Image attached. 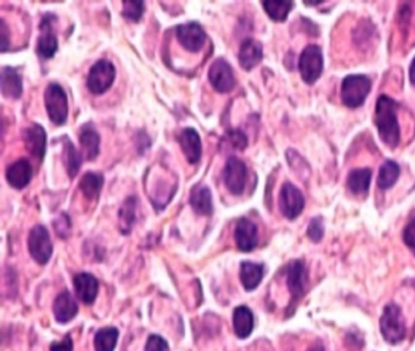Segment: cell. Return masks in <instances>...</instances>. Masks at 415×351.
<instances>
[{
    "mask_svg": "<svg viewBox=\"0 0 415 351\" xmlns=\"http://www.w3.org/2000/svg\"><path fill=\"white\" fill-rule=\"evenodd\" d=\"M375 126L379 132L381 141L389 148L400 144V123L397 120V104L387 95H380L375 108Z\"/></svg>",
    "mask_w": 415,
    "mask_h": 351,
    "instance_id": "obj_1",
    "label": "cell"
},
{
    "mask_svg": "<svg viewBox=\"0 0 415 351\" xmlns=\"http://www.w3.org/2000/svg\"><path fill=\"white\" fill-rule=\"evenodd\" d=\"M380 330L389 344H398L405 341L407 327L398 305L389 304L385 308L384 314L380 319Z\"/></svg>",
    "mask_w": 415,
    "mask_h": 351,
    "instance_id": "obj_2",
    "label": "cell"
},
{
    "mask_svg": "<svg viewBox=\"0 0 415 351\" xmlns=\"http://www.w3.org/2000/svg\"><path fill=\"white\" fill-rule=\"evenodd\" d=\"M372 90V81L364 74H350L341 84V100L347 108L356 109L364 104Z\"/></svg>",
    "mask_w": 415,
    "mask_h": 351,
    "instance_id": "obj_3",
    "label": "cell"
},
{
    "mask_svg": "<svg viewBox=\"0 0 415 351\" xmlns=\"http://www.w3.org/2000/svg\"><path fill=\"white\" fill-rule=\"evenodd\" d=\"M49 119L55 125H63L68 116V95L60 84L50 83L44 94Z\"/></svg>",
    "mask_w": 415,
    "mask_h": 351,
    "instance_id": "obj_4",
    "label": "cell"
},
{
    "mask_svg": "<svg viewBox=\"0 0 415 351\" xmlns=\"http://www.w3.org/2000/svg\"><path fill=\"white\" fill-rule=\"evenodd\" d=\"M298 68L302 79L308 84H313L323 74L324 59L322 49L317 44L307 46L300 55Z\"/></svg>",
    "mask_w": 415,
    "mask_h": 351,
    "instance_id": "obj_5",
    "label": "cell"
},
{
    "mask_svg": "<svg viewBox=\"0 0 415 351\" xmlns=\"http://www.w3.org/2000/svg\"><path fill=\"white\" fill-rule=\"evenodd\" d=\"M116 68L109 60H99L89 71L87 86L93 94H103L114 83Z\"/></svg>",
    "mask_w": 415,
    "mask_h": 351,
    "instance_id": "obj_6",
    "label": "cell"
},
{
    "mask_svg": "<svg viewBox=\"0 0 415 351\" xmlns=\"http://www.w3.org/2000/svg\"><path fill=\"white\" fill-rule=\"evenodd\" d=\"M28 250L31 257L41 265H45L52 254V238L47 228L42 225H37L32 228L28 236Z\"/></svg>",
    "mask_w": 415,
    "mask_h": 351,
    "instance_id": "obj_7",
    "label": "cell"
},
{
    "mask_svg": "<svg viewBox=\"0 0 415 351\" xmlns=\"http://www.w3.org/2000/svg\"><path fill=\"white\" fill-rule=\"evenodd\" d=\"M286 282L291 294V305L295 306L306 292L308 272L305 262L301 260H294L287 265Z\"/></svg>",
    "mask_w": 415,
    "mask_h": 351,
    "instance_id": "obj_8",
    "label": "cell"
},
{
    "mask_svg": "<svg viewBox=\"0 0 415 351\" xmlns=\"http://www.w3.org/2000/svg\"><path fill=\"white\" fill-rule=\"evenodd\" d=\"M279 206L286 219L295 220L296 217L301 215L305 208V198L301 190L296 188L290 182L283 184L279 195Z\"/></svg>",
    "mask_w": 415,
    "mask_h": 351,
    "instance_id": "obj_9",
    "label": "cell"
},
{
    "mask_svg": "<svg viewBox=\"0 0 415 351\" xmlns=\"http://www.w3.org/2000/svg\"><path fill=\"white\" fill-rule=\"evenodd\" d=\"M208 79L219 93H229L235 87L233 68L224 59H217L208 71Z\"/></svg>",
    "mask_w": 415,
    "mask_h": 351,
    "instance_id": "obj_10",
    "label": "cell"
},
{
    "mask_svg": "<svg viewBox=\"0 0 415 351\" xmlns=\"http://www.w3.org/2000/svg\"><path fill=\"white\" fill-rule=\"evenodd\" d=\"M247 168L238 157H229L224 168V183L230 193L239 195L244 192Z\"/></svg>",
    "mask_w": 415,
    "mask_h": 351,
    "instance_id": "obj_11",
    "label": "cell"
},
{
    "mask_svg": "<svg viewBox=\"0 0 415 351\" xmlns=\"http://www.w3.org/2000/svg\"><path fill=\"white\" fill-rule=\"evenodd\" d=\"M176 33L179 43L189 52H196L201 50L206 42V34L203 27L196 22L179 25L176 28Z\"/></svg>",
    "mask_w": 415,
    "mask_h": 351,
    "instance_id": "obj_12",
    "label": "cell"
},
{
    "mask_svg": "<svg viewBox=\"0 0 415 351\" xmlns=\"http://www.w3.org/2000/svg\"><path fill=\"white\" fill-rule=\"evenodd\" d=\"M234 237L236 245L241 252H252L259 243L257 225L249 219H240L235 225Z\"/></svg>",
    "mask_w": 415,
    "mask_h": 351,
    "instance_id": "obj_13",
    "label": "cell"
},
{
    "mask_svg": "<svg viewBox=\"0 0 415 351\" xmlns=\"http://www.w3.org/2000/svg\"><path fill=\"white\" fill-rule=\"evenodd\" d=\"M73 285L77 294L78 299L83 301L84 304H93L99 292V282L97 278L90 273H78L73 278Z\"/></svg>",
    "mask_w": 415,
    "mask_h": 351,
    "instance_id": "obj_14",
    "label": "cell"
},
{
    "mask_svg": "<svg viewBox=\"0 0 415 351\" xmlns=\"http://www.w3.org/2000/svg\"><path fill=\"white\" fill-rule=\"evenodd\" d=\"M27 150L38 160H43L47 148V133L41 125H32L23 133Z\"/></svg>",
    "mask_w": 415,
    "mask_h": 351,
    "instance_id": "obj_15",
    "label": "cell"
},
{
    "mask_svg": "<svg viewBox=\"0 0 415 351\" xmlns=\"http://www.w3.org/2000/svg\"><path fill=\"white\" fill-rule=\"evenodd\" d=\"M178 142L189 163H196L200 161L203 152L201 139L194 128H184L178 137Z\"/></svg>",
    "mask_w": 415,
    "mask_h": 351,
    "instance_id": "obj_16",
    "label": "cell"
},
{
    "mask_svg": "<svg viewBox=\"0 0 415 351\" xmlns=\"http://www.w3.org/2000/svg\"><path fill=\"white\" fill-rule=\"evenodd\" d=\"M31 163L26 159L17 160L6 168V181L12 188L23 189L32 179Z\"/></svg>",
    "mask_w": 415,
    "mask_h": 351,
    "instance_id": "obj_17",
    "label": "cell"
},
{
    "mask_svg": "<svg viewBox=\"0 0 415 351\" xmlns=\"http://www.w3.org/2000/svg\"><path fill=\"white\" fill-rule=\"evenodd\" d=\"M262 58H263L262 44L252 38L244 39V42L240 46V66L245 68L246 71H250L261 63Z\"/></svg>",
    "mask_w": 415,
    "mask_h": 351,
    "instance_id": "obj_18",
    "label": "cell"
},
{
    "mask_svg": "<svg viewBox=\"0 0 415 351\" xmlns=\"http://www.w3.org/2000/svg\"><path fill=\"white\" fill-rule=\"evenodd\" d=\"M52 310L57 322L68 323L78 314V305L76 300L73 299L71 293L68 290H63V293L57 295Z\"/></svg>",
    "mask_w": 415,
    "mask_h": 351,
    "instance_id": "obj_19",
    "label": "cell"
},
{
    "mask_svg": "<svg viewBox=\"0 0 415 351\" xmlns=\"http://www.w3.org/2000/svg\"><path fill=\"white\" fill-rule=\"evenodd\" d=\"M190 204L194 211L203 216H211L213 212L212 193L206 185L197 184L192 189Z\"/></svg>",
    "mask_w": 415,
    "mask_h": 351,
    "instance_id": "obj_20",
    "label": "cell"
},
{
    "mask_svg": "<svg viewBox=\"0 0 415 351\" xmlns=\"http://www.w3.org/2000/svg\"><path fill=\"white\" fill-rule=\"evenodd\" d=\"M265 276V266L256 262H241L240 266V279L246 290H254L260 285Z\"/></svg>",
    "mask_w": 415,
    "mask_h": 351,
    "instance_id": "obj_21",
    "label": "cell"
},
{
    "mask_svg": "<svg viewBox=\"0 0 415 351\" xmlns=\"http://www.w3.org/2000/svg\"><path fill=\"white\" fill-rule=\"evenodd\" d=\"M233 327L235 334L240 339L250 337L254 330V314L246 306H238L234 310Z\"/></svg>",
    "mask_w": 415,
    "mask_h": 351,
    "instance_id": "obj_22",
    "label": "cell"
},
{
    "mask_svg": "<svg viewBox=\"0 0 415 351\" xmlns=\"http://www.w3.org/2000/svg\"><path fill=\"white\" fill-rule=\"evenodd\" d=\"M57 48H59V43L55 33L52 32L50 21L44 19L42 23V36L38 39L37 52L43 59H50L55 55Z\"/></svg>",
    "mask_w": 415,
    "mask_h": 351,
    "instance_id": "obj_23",
    "label": "cell"
},
{
    "mask_svg": "<svg viewBox=\"0 0 415 351\" xmlns=\"http://www.w3.org/2000/svg\"><path fill=\"white\" fill-rule=\"evenodd\" d=\"M1 93L9 99H19L21 97V77L12 68L1 70Z\"/></svg>",
    "mask_w": 415,
    "mask_h": 351,
    "instance_id": "obj_24",
    "label": "cell"
},
{
    "mask_svg": "<svg viewBox=\"0 0 415 351\" xmlns=\"http://www.w3.org/2000/svg\"><path fill=\"white\" fill-rule=\"evenodd\" d=\"M79 142L83 148L84 155L89 161L94 160L99 155L100 136L92 125H84L79 132Z\"/></svg>",
    "mask_w": 415,
    "mask_h": 351,
    "instance_id": "obj_25",
    "label": "cell"
},
{
    "mask_svg": "<svg viewBox=\"0 0 415 351\" xmlns=\"http://www.w3.org/2000/svg\"><path fill=\"white\" fill-rule=\"evenodd\" d=\"M372 182V171L369 168L353 170L348 174L347 187L353 194H365Z\"/></svg>",
    "mask_w": 415,
    "mask_h": 351,
    "instance_id": "obj_26",
    "label": "cell"
},
{
    "mask_svg": "<svg viewBox=\"0 0 415 351\" xmlns=\"http://www.w3.org/2000/svg\"><path fill=\"white\" fill-rule=\"evenodd\" d=\"M401 168L398 163L392 160H386L380 168L378 176V187L381 190H387L392 188L397 179L400 177Z\"/></svg>",
    "mask_w": 415,
    "mask_h": 351,
    "instance_id": "obj_27",
    "label": "cell"
},
{
    "mask_svg": "<svg viewBox=\"0 0 415 351\" xmlns=\"http://www.w3.org/2000/svg\"><path fill=\"white\" fill-rule=\"evenodd\" d=\"M119 341V330L114 327H106L95 334L94 345L97 351H114Z\"/></svg>",
    "mask_w": 415,
    "mask_h": 351,
    "instance_id": "obj_28",
    "label": "cell"
},
{
    "mask_svg": "<svg viewBox=\"0 0 415 351\" xmlns=\"http://www.w3.org/2000/svg\"><path fill=\"white\" fill-rule=\"evenodd\" d=\"M104 184V177L100 173H85L79 182V188L88 199H95L100 194Z\"/></svg>",
    "mask_w": 415,
    "mask_h": 351,
    "instance_id": "obj_29",
    "label": "cell"
},
{
    "mask_svg": "<svg viewBox=\"0 0 415 351\" xmlns=\"http://www.w3.org/2000/svg\"><path fill=\"white\" fill-rule=\"evenodd\" d=\"M63 161L70 177L74 179L82 165V157L79 155V152L76 150V148L73 147L72 143L68 138L63 139Z\"/></svg>",
    "mask_w": 415,
    "mask_h": 351,
    "instance_id": "obj_30",
    "label": "cell"
},
{
    "mask_svg": "<svg viewBox=\"0 0 415 351\" xmlns=\"http://www.w3.org/2000/svg\"><path fill=\"white\" fill-rule=\"evenodd\" d=\"M262 6L270 19L275 22H284L294 6L292 1H263Z\"/></svg>",
    "mask_w": 415,
    "mask_h": 351,
    "instance_id": "obj_31",
    "label": "cell"
},
{
    "mask_svg": "<svg viewBox=\"0 0 415 351\" xmlns=\"http://www.w3.org/2000/svg\"><path fill=\"white\" fill-rule=\"evenodd\" d=\"M135 210H136V199L130 197L125 200L120 210V227L123 233H130L135 222Z\"/></svg>",
    "mask_w": 415,
    "mask_h": 351,
    "instance_id": "obj_32",
    "label": "cell"
},
{
    "mask_svg": "<svg viewBox=\"0 0 415 351\" xmlns=\"http://www.w3.org/2000/svg\"><path fill=\"white\" fill-rule=\"evenodd\" d=\"M123 10L122 15L130 21L136 22L141 20L144 12V3L143 1H123Z\"/></svg>",
    "mask_w": 415,
    "mask_h": 351,
    "instance_id": "obj_33",
    "label": "cell"
},
{
    "mask_svg": "<svg viewBox=\"0 0 415 351\" xmlns=\"http://www.w3.org/2000/svg\"><path fill=\"white\" fill-rule=\"evenodd\" d=\"M307 236L313 241H322L324 236V225L321 217H316L310 222L308 230H307Z\"/></svg>",
    "mask_w": 415,
    "mask_h": 351,
    "instance_id": "obj_34",
    "label": "cell"
},
{
    "mask_svg": "<svg viewBox=\"0 0 415 351\" xmlns=\"http://www.w3.org/2000/svg\"><path fill=\"white\" fill-rule=\"evenodd\" d=\"M227 138L234 149L244 150L245 148L247 147V138L245 136L244 132L240 131V130L229 131L227 133Z\"/></svg>",
    "mask_w": 415,
    "mask_h": 351,
    "instance_id": "obj_35",
    "label": "cell"
},
{
    "mask_svg": "<svg viewBox=\"0 0 415 351\" xmlns=\"http://www.w3.org/2000/svg\"><path fill=\"white\" fill-rule=\"evenodd\" d=\"M145 351H170V346L162 337L152 334L146 341Z\"/></svg>",
    "mask_w": 415,
    "mask_h": 351,
    "instance_id": "obj_36",
    "label": "cell"
},
{
    "mask_svg": "<svg viewBox=\"0 0 415 351\" xmlns=\"http://www.w3.org/2000/svg\"><path fill=\"white\" fill-rule=\"evenodd\" d=\"M403 241L407 247L415 250V215L412 216L409 222L405 225L403 231Z\"/></svg>",
    "mask_w": 415,
    "mask_h": 351,
    "instance_id": "obj_37",
    "label": "cell"
},
{
    "mask_svg": "<svg viewBox=\"0 0 415 351\" xmlns=\"http://www.w3.org/2000/svg\"><path fill=\"white\" fill-rule=\"evenodd\" d=\"M50 351H73L71 336H66L61 341H55L50 345Z\"/></svg>",
    "mask_w": 415,
    "mask_h": 351,
    "instance_id": "obj_38",
    "label": "cell"
},
{
    "mask_svg": "<svg viewBox=\"0 0 415 351\" xmlns=\"http://www.w3.org/2000/svg\"><path fill=\"white\" fill-rule=\"evenodd\" d=\"M0 37H1V50L6 52L9 48V39L10 37L8 36V27H6L4 20L0 21Z\"/></svg>",
    "mask_w": 415,
    "mask_h": 351,
    "instance_id": "obj_39",
    "label": "cell"
},
{
    "mask_svg": "<svg viewBox=\"0 0 415 351\" xmlns=\"http://www.w3.org/2000/svg\"><path fill=\"white\" fill-rule=\"evenodd\" d=\"M409 77L410 82H412V84L415 87V58L413 59V61L410 63Z\"/></svg>",
    "mask_w": 415,
    "mask_h": 351,
    "instance_id": "obj_40",
    "label": "cell"
},
{
    "mask_svg": "<svg viewBox=\"0 0 415 351\" xmlns=\"http://www.w3.org/2000/svg\"><path fill=\"white\" fill-rule=\"evenodd\" d=\"M308 351H324V348H323L322 344L321 343H316L314 345H312Z\"/></svg>",
    "mask_w": 415,
    "mask_h": 351,
    "instance_id": "obj_41",
    "label": "cell"
}]
</instances>
